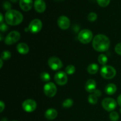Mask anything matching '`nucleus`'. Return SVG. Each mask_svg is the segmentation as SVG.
Here are the masks:
<instances>
[{
  "label": "nucleus",
  "instance_id": "obj_1",
  "mask_svg": "<svg viewBox=\"0 0 121 121\" xmlns=\"http://www.w3.org/2000/svg\"><path fill=\"white\" fill-rule=\"evenodd\" d=\"M92 46L96 52H106L110 47V40L105 35L98 34L93 38Z\"/></svg>",
  "mask_w": 121,
  "mask_h": 121
},
{
  "label": "nucleus",
  "instance_id": "obj_2",
  "mask_svg": "<svg viewBox=\"0 0 121 121\" xmlns=\"http://www.w3.org/2000/svg\"><path fill=\"white\" fill-rule=\"evenodd\" d=\"M5 20L8 24L11 26H17L22 22L23 15L20 11L15 9L7 11L5 15Z\"/></svg>",
  "mask_w": 121,
  "mask_h": 121
},
{
  "label": "nucleus",
  "instance_id": "obj_3",
  "mask_svg": "<svg viewBox=\"0 0 121 121\" xmlns=\"http://www.w3.org/2000/svg\"><path fill=\"white\" fill-rule=\"evenodd\" d=\"M117 74L115 69L109 65H105L100 70V74L105 79H113Z\"/></svg>",
  "mask_w": 121,
  "mask_h": 121
},
{
  "label": "nucleus",
  "instance_id": "obj_4",
  "mask_svg": "<svg viewBox=\"0 0 121 121\" xmlns=\"http://www.w3.org/2000/svg\"><path fill=\"white\" fill-rule=\"evenodd\" d=\"M78 40L83 44H88L91 42L93 39V33L91 30L84 29L80 31L78 34Z\"/></svg>",
  "mask_w": 121,
  "mask_h": 121
},
{
  "label": "nucleus",
  "instance_id": "obj_5",
  "mask_svg": "<svg viewBox=\"0 0 121 121\" xmlns=\"http://www.w3.org/2000/svg\"><path fill=\"white\" fill-rule=\"evenodd\" d=\"M118 103L111 98H106L102 100V105L104 109L108 112H112L116 109Z\"/></svg>",
  "mask_w": 121,
  "mask_h": 121
},
{
  "label": "nucleus",
  "instance_id": "obj_6",
  "mask_svg": "<svg viewBox=\"0 0 121 121\" xmlns=\"http://www.w3.org/2000/svg\"><path fill=\"white\" fill-rule=\"evenodd\" d=\"M20 33L17 31H13L9 33L5 39V43L7 45H12L15 44L20 39Z\"/></svg>",
  "mask_w": 121,
  "mask_h": 121
},
{
  "label": "nucleus",
  "instance_id": "obj_7",
  "mask_svg": "<svg viewBox=\"0 0 121 121\" xmlns=\"http://www.w3.org/2000/svg\"><path fill=\"white\" fill-rule=\"evenodd\" d=\"M48 65L51 69L54 71L59 70L63 67V63L59 58L57 57H51L48 60Z\"/></svg>",
  "mask_w": 121,
  "mask_h": 121
},
{
  "label": "nucleus",
  "instance_id": "obj_8",
  "mask_svg": "<svg viewBox=\"0 0 121 121\" xmlns=\"http://www.w3.org/2000/svg\"><path fill=\"white\" fill-rule=\"evenodd\" d=\"M44 93L47 96L52 98L57 93V87L53 82H48L44 86Z\"/></svg>",
  "mask_w": 121,
  "mask_h": 121
},
{
  "label": "nucleus",
  "instance_id": "obj_9",
  "mask_svg": "<svg viewBox=\"0 0 121 121\" xmlns=\"http://www.w3.org/2000/svg\"><path fill=\"white\" fill-rule=\"evenodd\" d=\"M42 27L43 23L41 20L39 19H34L31 21L28 28V31H30L31 33L35 34L40 31Z\"/></svg>",
  "mask_w": 121,
  "mask_h": 121
},
{
  "label": "nucleus",
  "instance_id": "obj_10",
  "mask_svg": "<svg viewBox=\"0 0 121 121\" xmlns=\"http://www.w3.org/2000/svg\"><path fill=\"white\" fill-rule=\"evenodd\" d=\"M22 109L26 112L30 113L34 112L37 108V103L33 99H27L23 102L22 104Z\"/></svg>",
  "mask_w": 121,
  "mask_h": 121
},
{
  "label": "nucleus",
  "instance_id": "obj_11",
  "mask_svg": "<svg viewBox=\"0 0 121 121\" xmlns=\"http://www.w3.org/2000/svg\"><path fill=\"white\" fill-rule=\"evenodd\" d=\"M67 73L64 72H59L54 76V80L57 85L64 86L67 83Z\"/></svg>",
  "mask_w": 121,
  "mask_h": 121
},
{
  "label": "nucleus",
  "instance_id": "obj_12",
  "mask_svg": "<svg viewBox=\"0 0 121 121\" xmlns=\"http://www.w3.org/2000/svg\"><path fill=\"white\" fill-rule=\"evenodd\" d=\"M57 24L61 29L67 30L70 26V21L67 17L61 15L58 18Z\"/></svg>",
  "mask_w": 121,
  "mask_h": 121
},
{
  "label": "nucleus",
  "instance_id": "obj_13",
  "mask_svg": "<svg viewBox=\"0 0 121 121\" xmlns=\"http://www.w3.org/2000/svg\"><path fill=\"white\" fill-rule=\"evenodd\" d=\"M35 10L39 13H43L46 9V4L44 0H35L34 2Z\"/></svg>",
  "mask_w": 121,
  "mask_h": 121
},
{
  "label": "nucleus",
  "instance_id": "obj_14",
  "mask_svg": "<svg viewBox=\"0 0 121 121\" xmlns=\"http://www.w3.org/2000/svg\"><path fill=\"white\" fill-rule=\"evenodd\" d=\"M19 4L22 10L28 11L31 9L34 4L33 0H20Z\"/></svg>",
  "mask_w": 121,
  "mask_h": 121
},
{
  "label": "nucleus",
  "instance_id": "obj_15",
  "mask_svg": "<svg viewBox=\"0 0 121 121\" xmlns=\"http://www.w3.org/2000/svg\"><path fill=\"white\" fill-rule=\"evenodd\" d=\"M85 90L89 93H93L96 91V82L93 79H89L86 82L85 84Z\"/></svg>",
  "mask_w": 121,
  "mask_h": 121
},
{
  "label": "nucleus",
  "instance_id": "obj_16",
  "mask_svg": "<svg viewBox=\"0 0 121 121\" xmlns=\"http://www.w3.org/2000/svg\"><path fill=\"white\" fill-rule=\"evenodd\" d=\"M58 112L55 109L50 108L47 109L45 112V117L48 120H53L57 117Z\"/></svg>",
  "mask_w": 121,
  "mask_h": 121
},
{
  "label": "nucleus",
  "instance_id": "obj_17",
  "mask_svg": "<svg viewBox=\"0 0 121 121\" xmlns=\"http://www.w3.org/2000/svg\"><path fill=\"white\" fill-rule=\"evenodd\" d=\"M17 50L19 53L21 54H26L29 52V47L24 43H20L17 46Z\"/></svg>",
  "mask_w": 121,
  "mask_h": 121
},
{
  "label": "nucleus",
  "instance_id": "obj_18",
  "mask_svg": "<svg viewBox=\"0 0 121 121\" xmlns=\"http://www.w3.org/2000/svg\"><path fill=\"white\" fill-rule=\"evenodd\" d=\"M117 86L113 83L108 84L105 89V93L108 95H112L115 94V92H117Z\"/></svg>",
  "mask_w": 121,
  "mask_h": 121
},
{
  "label": "nucleus",
  "instance_id": "obj_19",
  "mask_svg": "<svg viewBox=\"0 0 121 121\" xmlns=\"http://www.w3.org/2000/svg\"><path fill=\"white\" fill-rule=\"evenodd\" d=\"M99 70V66L96 63H92L87 67V72L91 74H95Z\"/></svg>",
  "mask_w": 121,
  "mask_h": 121
},
{
  "label": "nucleus",
  "instance_id": "obj_20",
  "mask_svg": "<svg viewBox=\"0 0 121 121\" xmlns=\"http://www.w3.org/2000/svg\"><path fill=\"white\" fill-rule=\"evenodd\" d=\"M98 96L93 93L89 95L88 96V102L91 105H96L98 103Z\"/></svg>",
  "mask_w": 121,
  "mask_h": 121
},
{
  "label": "nucleus",
  "instance_id": "obj_21",
  "mask_svg": "<svg viewBox=\"0 0 121 121\" xmlns=\"http://www.w3.org/2000/svg\"><path fill=\"white\" fill-rule=\"evenodd\" d=\"M98 59L99 63H100V65H103V66H105V65L107 63L108 60L107 56H106L105 54H100V55H99Z\"/></svg>",
  "mask_w": 121,
  "mask_h": 121
},
{
  "label": "nucleus",
  "instance_id": "obj_22",
  "mask_svg": "<svg viewBox=\"0 0 121 121\" xmlns=\"http://www.w3.org/2000/svg\"><path fill=\"white\" fill-rule=\"evenodd\" d=\"M40 79L42 81L47 82H49L50 80L51 77L49 73H47V72H43L40 74Z\"/></svg>",
  "mask_w": 121,
  "mask_h": 121
},
{
  "label": "nucleus",
  "instance_id": "obj_23",
  "mask_svg": "<svg viewBox=\"0 0 121 121\" xmlns=\"http://www.w3.org/2000/svg\"><path fill=\"white\" fill-rule=\"evenodd\" d=\"M73 105V101L72 99H67L63 103V107L65 108H70Z\"/></svg>",
  "mask_w": 121,
  "mask_h": 121
},
{
  "label": "nucleus",
  "instance_id": "obj_24",
  "mask_svg": "<svg viewBox=\"0 0 121 121\" xmlns=\"http://www.w3.org/2000/svg\"><path fill=\"white\" fill-rule=\"evenodd\" d=\"M11 57V53L9 51L5 50L1 54V59L3 60H8Z\"/></svg>",
  "mask_w": 121,
  "mask_h": 121
},
{
  "label": "nucleus",
  "instance_id": "obj_25",
  "mask_svg": "<svg viewBox=\"0 0 121 121\" xmlns=\"http://www.w3.org/2000/svg\"><path fill=\"white\" fill-rule=\"evenodd\" d=\"M76 72V68L73 65H68L66 68V73L67 74L72 75Z\"/></svg>",
  "mask_w": 121,
  "mask_h": 121
},
{
  "label": "nucleus",
  "instance_id": "obj_26",
  "mask_svg": "<svg viewBox=\"0 0 121 121\" xmlns=\"http://www.w3.org/2000/svg\"><path fill=\"white\" fill-rule=\"evenodd\" d=\"M109 118L111 121H118L119 119V115L115 111H112L109 114Z\"/></svg>",
  "mask_w": 121,
  "mask_h": 121
},
{
  "label": "nucleus",
  "instance_id": "obj_27",
  "mask_svg": "<svg viewBox=\"0 0 121 121\" xmlns=\"http://www.w3.org/2000/svg\"><path fill=\"white\" fill-rule=\"evenodd\" d=\"M97 18H98V15L95 13H93V12L90 13L87 15V19H88L89 21H91V22L96 21Z\"/></svg>",
  "mask_w": 121,
  "mask_h": 121
},
{
  "label": "nucleus",
  "instance_id": "obj_28",
  "mask_svg": "<svg viewBox=\"0 0 121 121\" xmlns=\"http://www.w3.org/2000/svg\"><path fill=\"white\" fill-rule=\"evenodd\" d=\"M98 5L102 7H106L109 4L111 0H96Z\"/></svg>",
  "mask_w": 121,
  "mask_h": 121
},
{
  "label": "nucleus",
  "instance_id": "obj_29",
  "mask_svg": "<svg viewBox=\"0 0 121 121\" xmlns=\"http://www.w3.org/2000/svg\"><path fill=\"white\" fill-rule=\"evenodd\" d=\"M2 6H3L4 9H5V10L9 11L10 10V9H11V4L10 2H9L8 1H5L3 3Z\"/></svg>",
  "mask_w": 121,
  "mask_h": 121
},
{
  "label": "nucleus",
  "instance_id": "obj_30",
  "mask_svg": "<svg viewBox=\"0 0 121 121\" xmlns=\"http://www.w3.org/2000/svg\"><path fill=\"white\" fill-rule=\"evenodd\" d=\"M115 50V52L117 54L121 56V43H119L117 44L116 45Z\"/></svg>",
  "mask_w": 121,
  "mask_h": 121
},
{
  "label": "nucleus",
  "instance_id": "obj_31",
  "mask_svg": "<svg viewBox=\"0 0 121 121\" xmlns=\"http://www.w3.org/2000/svg\"><path fill=\"white\" fill-rule=\"evenodd\" d=\"M0 30L2 32L6 31L8 30V27H7V25L5 24L2 23L1 24V27H0Z\"/></svg>",
  "mask_w": 121,
  "mask_h": 121
},
{
  "label": "nucleus",
  "instance_id": "obj_32",
  "mask_svg": "<svg viewBox=\"0 0 121 121\" xmlns=\"http://www.w3.org/2000/svg\"><path fill=\"white\" fill-rule=\"evenodd\" d=\"M5 109V104L2 101L0 102V112H2V111Z\"/></svg>",
  "mask_w": 121,
  "mask_h": 121
},
{
  "label": "nucleus",
  "instance_id": "obj_33",
  "mask_svg": "<svg viewBox=\"0 0 121 121\" xmlns=\"http://www.w3.org/2000/svg\"><path fill=\"white\" fill-rule=\"evenodd\" d=\"M93 93H94V94L95 95H96L98 97L101 96H102V92L101 91H99V90L96 89L94 92H93Z\"/></svg>",
  "mask_w": 121,
  "mask_h": 121
},
{
  "label": "nucleus",
  "instance_id": "obj_34",
  "mask_svg": "<svg viewBox=\"0 0 121 121\" xmlns=\"http://www.w3.org/2000/svg\"><path fill=\"white\" fill-rule=\"evenodd\" d=\"M117 102H118V105H119L121 108V94L118 97V99H117Z\"/></svg>",
  "mask_w": 121,
  "mask_h": 121
},
{
  "label": "nucleus",
  "instance_id": "obj_35",
  "mask_svg": "<svg viewBox=\"0 0 121 121\" xmlns=\"http://www.w3.org/2000/svg\"><path fill=\"white\" fill-rule=\"evenodd\" d=\"M0 16H1V18H0V22H1V24H2V23H3V20H4V18H3V15H2V13H1V14H0Z\"/></svg>",
  "mask_w": 121,
  "mask_h": 121
},
{
  "label": "nucleus",
  "instance_id": "obj_36",
  "mask_svg": "<svg viewBox=\"0 0 121 121\" xmlns=\"http://www.w3.org/2000/svg\"><path fill=\"white\" fill-rule=\"evenodd\" d=\"M0 61H1V66H0V67H1V68H2V65H3V60L1 59V60H0Z\"/></svg>",
  "mask_w": 121,
  "mask_h": 121
},
{
  "label": "nucleus",
  "instance_id": "obj_37",
  "mask_svg": "<svg viewBox=\"0 0 121 121\" xmlns=\"http://www.w3.org/2000/svg\"><path fill=\"white\" fill-rule=\"evenodd\" d=\"M12 2H14V3H16L18 1H20V0H10Z\"/></svg>",
  "mask_w": 121,
  "mask_h": 121
},
{
  "label": "nucleus",
  "instance_id": "obj_38",
  "mask_svg": "<svg viewBox=\"0 0 121 121\" xmlns=\"http://www.w3.org/2000/svg\"><path fill=\"white\" fill-rule=\"evenodd\" d=\"M1 121H7V119H6L5 118H2V120H1Z\"/></svg>",
  "mask_w": 121,
  "mask_h": 121
},
{
  "label": "nucleus",
  "instance_id": "obj_39",
  "mask_svg": "<svg viewBox=\"0 0 121 121\" xmlns=\"http://www.w3.org/2000/svg\"><path fill=\"white\" fill-rule=\"evenodd\" d=\"M119 111H120V113H121V109H120V110H119Z\"/></svg>",
  "mask_w": 121,
  "mask_h": 121
},
{
  "label": "nucleus",
  "instance_id": "obj_40",
  "mask_svg": "<svg viewBox=\"0 0 121 121\" xmlns=\"http://www.w3.org/2000/svg\"></svg>",
  "mask_w": 121,
  "mask_h": 121
},
{
  "label": "nucleus",
  "instance_id": "obj_41",
  "mask_svg": "<svg viewBox=\"0 0 121 121\" xmlns=\"http://www.w3.org/2000/svg\"></svg>",
  "mask_w": 121,
  "mask_h": 121
}]
</instances>
